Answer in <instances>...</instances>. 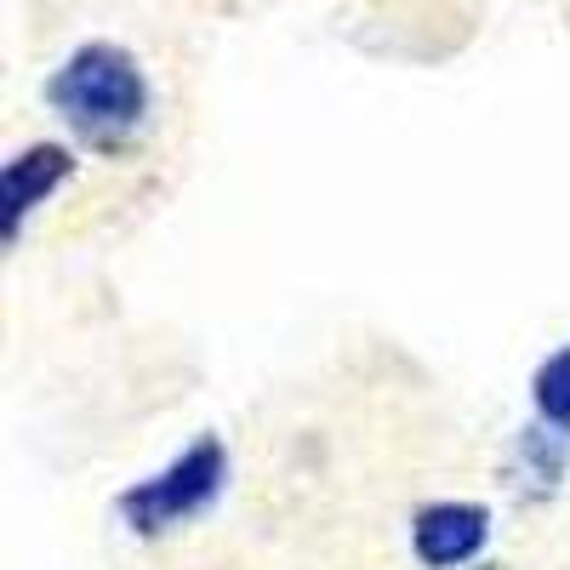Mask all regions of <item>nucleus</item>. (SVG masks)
Wrapping results in <instances>:
<instances>
[{
	"mask_svg": "<svg viewBox=\"0 0 570 570\" xmlns=\"http://www.w3.org/2000/svg\"><path fill=\"white\" fill-rule=\"evenodd\" d=\"M46 104L58 120L86 142V149H126V142L149 126V75L115 40H86L58 63L46 80Z\"/></svg>",
	"mask_w": 570,
	"mask_h": 570,
	"instance_id": "nucleus-1",
	"label": "nucleus"
},
{
	"mask_svg": "<svg viewBox=\"0 0 570 570\" xmlns=\"http://www.w3.org/2000/svg\"><path fill=\"white\" fill-rule=\"evenodd\" d=\"M531 405H537V422L553 428L559 440H570V343L553 348L537 376H531Z\"/></svg>",
	"mask_w": 570,
	"mask_h": 570,
	"instance_id": "nucleus-5",
	"label": "nucleus"
},
{
	"mask_svg": "<svg viewBox=\"0 0 570 570\" xmlns=\"http://www.w3.org/2000/svg\"><path fill=\"white\" fill-rule=\"evenodd\" d=\"M69 177H75V149H63V142H29V149H18L7 160V171H0V240L18 246L23 223L52 200Z\"/></svg>",
	"mask_w": 570,
	"mask_h": 570,
	"instance_id": "nucleus-3",
	"label": "nucleus"
},
{
	"mask_svg": "<svg viewBox=\"0 0 570 570\" xmlns=\"http://www.w3.org/2000/svg\"><path fill=\"white\" fill-rule=\"evenodd\" d=\"M491 542V508L485 502H428L411 513V548L428 570H462Z\"/></svg>",
	"mask_w": 570,
	"mask_h": 570,
	"instance_id": "nucleus-4",
	"label": "nucleus"
},
{
	"mask_svg": "<svg viewBox=\"0 0 570 570\" xmlns=\"http://www.w3.org/2000/svg\"><path fill=\"white\" fill-rule=\"evenodd\" d=\"M228 485V451L223 440H195L188 451H177L160 473H149V480H137L115 497V513H120V525L142 542H155V537H171L183 531L188 519H200Z\"/></svg>",
	"mask_w": 570,
	"mask_h": 570,
	"instance_id": "nucleus-2",
	"label": "nucleus"
}]
</instances>
